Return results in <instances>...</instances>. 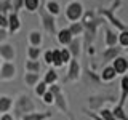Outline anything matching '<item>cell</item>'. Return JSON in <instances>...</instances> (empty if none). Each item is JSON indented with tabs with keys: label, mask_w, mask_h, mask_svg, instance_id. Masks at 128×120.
<instances>
[{
	"label": "cell",
	"mask_w": 128,
	"mask_h": 120,
	"mask_svg": "<svg viewBox=\"0 0 128 120\" xmlns=\"http://www.w3.org/2000/svg\"><path fill=\"white\" fill-rule=\"evenodd\" d=\"M0 120H16V118L13 117V114L8 112V114H2V115H0Z\"/></svg>",
	"instance_id": "cell-42"
},
{
	"label": "cell",
	"mask_w": 128,
	"mask_h": 120,
	"mask_svg": "<svg viewBox=\"0 0 128 120\" xmlns=\"http://www.w3.org/2000/svg\"><path fill=\"white\" fill-rule=\"evenodd\" d=\"M86 74H88V77L93 80L94 83H99V75L96 74V72H94L93 69H90V67H88V69H86Z\"/></svg>",
	"instance_id": "cell-38"
},
{
	"label": "cell",
	"mask_w": 128,
	"mask_h": 120,
	"mask_svg": "<svg viewBox=\"0 0 128 120\" xmlns=\"http://www.w3.org/2000/svg\"><path fill=\"white\" fill-rule=\"evenodd\" d=\"M40 6V0H22V10L29 11V13H35Z\"/></svg>",
	"instance_id": "cell-28"
},
{
	"label": "cell",
	"mask_w": 128,
	"mask_h": 120,
	"mask_svg": "<svg viewBox=\"0 0 128 120\" xmlns=\"http://www.w3.org/2000/svg\"><path fill=\"white\" fill-rule=\"evenodd\" d=\"M51 117H53V112H50V110H34V112H30V114H26V115H22L21 120H50Z\"/></svg>",
	"instance_id": "cell-15"
},
{
	"label": "cell",
	"mask_w": 128,
	"mask_h": 120,
	"mask_svg": "<svg viewBox=\"0 0 128 120\" xmlns=\"http://www.w3.org/2000/svg\"><path fill=\"white\" fill-rule=\"evenodd\" d=\"M24 69H26V72L40 74V70H42V64H40L38 61H30V59H27L26 64H24Z\"/></svg>",
	"instance_id": "cell-27"
},
{
	"label": "cell",
	"mask_w": 128,
	"mask_h": 120,
	"mask_svg": "<svg viewBox=\"0 0 128 120\" xmlns=\"http://www.w3.org/2000/svg\"><path fill=\"white\" fill-rule=\"evenodd\" d=\"M69 67H67V75L64 77V82H78L82 77V66H80L78 59H70Z\"/></svg>",
	"instance_id": "cell-8"
},
{
	"label": "cell",
	"mask_w": 128,
	"mask_h": 120,
	"mask_svg": "<svg viewBox=\"0 0 128 120\" xmlns=\"http://www.w3.org/2000/svg\"><path fill=\"white\" fill-rule=\"evenodd\" d=\"M96 14L98 16H101V18L104 19V21L106 22H110L112 26L115 27V30H126L128 27H126V22H123L122 19L120 18H117V16H115V11H112V10H109V8H96Z\"/></svg>",
	"instance_id": "cell-5"
},
{
	"label": "cell",
	"mask_w": 128,
	"mask_h": 120,
	"mask_svg": "<svg viewBox=\"0 0 128 120\" xmlns=\"http://www.w3.org/2000/svg\"><path fill=\"white\" fill-rule=\"evenodd\" d=\"M83 112H85V115H86V117H90L91 120H102L98 114H96V112H91V110H88V109H83Z\"/></svg>",
	"instance_id": "cell-39"
},
{
	"label": "cell",
	"mask_w": 128,
	"mask_h": 120,
	"mask_svg": "<svg viewBox=\"0 0 128 120\" xmlns=\"http://www.w3.org/2000/svg\"><path fill=\"white\" fill-rule=\"evenodd\" d=\"M120 99H118V102H115V104H118V106H123L125 107V102H126V98H128V75H122V78H120Z\"/></svg>",
	"instance_id": "cell-18"
},
{
	"label": "cell",
	"mask_w": 128,
	"mask_h": 120,
	"mask_svg": "<svg viewBox=\"0 0 128 120\" xmlns=\"http://www.w3.org/2000/svg\"><path fill=\"white\" fill-rule=\"evenodd\" d=\"M98 75H99V82H106V83L115 80V77H117V74H115V70L112 69L110 64H106V66L102 67V70L99 72Z\"/></svg>",
	"instance_id": "cell-16"
},
{
	"label": "cell",
	"mask_w": 128,
	"mask_h": 120,
	"mask_svg": "<svg viewBox=\"0 0 128 120\" xmlns=\"http://www.w3.org/2000/svg\"><path fill=\"white\" fill-rule=\"evenodd\" d=\"M42 101H43V104H46V106H51V104H53V94L46 90V93L42 96Z\"/></svg>",
	"instance_id": "cell-37"
},
{
	"label": "cell",
	"mask_w": 128,
	"mask_h": 120,
	"mask_svg": "<svg viewBox=\"0 0 128 120\" xmlns=\"http://www.w3.org/2000/svg\"><path fill=\"white\" fill-rule=\"evenodd\" d=\"M122 51H123V48H120L118 45L110 46V48H104V50L101 51V61H102V64H110L117 56L122 54Z\"/></svg>",
	"instance_id": "cell-10"
},
{
	"label": "cell",
	"mask_w": 128,
	"mask_h": 120,
	"mask_svg": "<svg viewBox=\"0 0 128 120\" xmlns=\"http://www.w3.org/2000/svg\"><path fill=\"white\" fill-rule=\"evenodd\" d=\"M27 42H29V46H37V48H40V46H42V43H43L42 32L37 30V29L30 30L29 35H27Z\"/></svg>",
	"instance_id": "cell-19"
},
{
	"label": "cell",
	"mask_w": 128,
	"mask_h": 120,
	"mask_svg": "<svg viewBox=\"0 0 128 120\" xmlns=\"http://www.w3.org/2000/svg\"><path fill=\"white\" fill-rule=\"evenodd\" d=\"M0 64H2V61H0Z\"/></svg>",
	"instance_id": "cell-45"
},
{
	"label": "cell",
	"mask_w": 128,
	"mask_h": 120,
	"mask_svg": "<svg viewBox=\"0 0 128 120\" xmlns=\"http://www.w3.org/2000/svg\"><path fill=\"white\" fill-rule=\"evenodd\" d=\"M40 56H42V48L27 46V59H30V61H38Z\"/></svg>",
	"instance_id": "cell-29"
},
{
	"label": "cell",
	"mask_w": 128,
	"mask_h": 120,
	"mask_svg": "<svg viewBox=\"0 0 128 120\" xmlns=\"http://www.w3.org/2000/svg\"><path fill=\"white\" fill-rule=\"evenodd\" d=\"M115 94L112 93H99V94H91L86 98L88 101V107L91 109V112L93 110H99L101 107H106V104H115Z\"/></svg>",
	"instance_id": "cell-3"
},
{
	"label": "cell",
	"mask_w": 128,
	"mask_h": 120,
	"mask_svg": "<svg viewBox=\"0 0 128 120\" xmlns=\"http://www.w3.org/2000/svg\"><path fill=\"white\" fill-rule=\"evenodd\" d=\"M37 11H38V14H40V21H42L43 30H45L48 35H56V32H58V29H56V18H54V16H51L50 13H46L45 8H43L42 5L38 6Z\"/></svg>",
	"instance_id": "cell-7"
},
{
	"label": "cell",
	"mask_w": 128,
	"mask_h": 120,
	"mask_svg": "<svg viewBox=\"0 0 128 120\" xmlns=\"http://www.w3.org/2000/svg\"><path fill=\"white\" fill-rule=\"evenodd\" d=\"M74 38L70 35V32L67 27H62V29H59L58 32H56V40H58V43L59 45H62V46H67L70 43V40Z\"/></svg>",
	"instance_id": "cell-20"
},
{
	"label": "cell",
	"mask_w": 128,
	"mask_h": 120,
	"mask_svg": "<svg viewBox=\"0 0 128 120\" xmlns=\"http://www.w3.org/2000/svg\"><path fill=\"white\" fill-rule=\"evenodd\" d=\"M83 11H85L83 3L78 2V0H72V2H69L66 5V8H64V14H66V19L69 22H77V21H80Z\"/></svg>",
	"instance_id": "cell-6"
},
{
	"label": "cell",
	"mask_w": 128,
	"mask_h": 120,
	"mask_svg": "<svg viewBox=\"0 0 128 120\" xmlns=\"http://www.w3.org/2000/svg\"><path fill=\"white\" fill-rule=\"evenodd\" d=\"M59 56H61V62H62V66L64 64H67L72 59V56H70V53H69V50H67L66 46L64 48H59Z\"/></svg>",
	"instance_id": "cell-34"
},
{
	"label": "cell",
	"mask_w": 128,
	"mask_h": 120,
	"mask_svg": "<svg viewBox=\"0 0 128 120\" xmlns=\"http://www.w3.org/2000/svg\"><path fill=\"white\" fill-rule=\"evenodd\" d=\"M48 91L53 94V104L62 112V114H67V112H69V104H67L64 90L58 85V83H54V85H50V86H48Z\"/></svg>",
	"instance_id": "cell-4"
},
{
	"label": "cell",
	"mask_w": 128,
	"mask_h": 120,
	"mask_svg": "<svg viewBox=\"0 0 128 120\" xmlns=\"http://www.w3.org/2000/svg\"><path fill=\"white\" fill-rule=\"evenodd\" d=\"M46 2V0H40V5H43V3H45Z\"/></svg>",
	"instance_id": "cell-44"
},
{
	"label": "cell",
	"mask_w": 128,
	"mask_h": 120,
	"mask_svg": "<svg viewBox=\"0 0 128 120\" xmlns=\"http://www.w3.org/2000/svg\"><path fill=\"white\" fill-rule=\"evenodd\" d=\"M38 82H40V74H32V72H26L24 74V83H26V86L34 88Z\"/></svg>",
	"instance_id": "cell-24"
},
{
	"label": "cell",
	"mask_w": 128,
	"mask_h": 120,
	"mask_svg": "<svg viewBox=\"0 0 128 120\" xmlns=\"http://www.w3.org/2000/svg\"><path fill=\"white\" fill-rule=\"evenodd\" d=\"M10 37V34H8V30L6 29H0V43L2 42H5V40Z\"/></svg>",
	"instance_id": "cell-41"
},
{
	"label": "cell",
	"mask_w": 128,
	"mask_h": 120,
	"mask_svg": "<svg viewBox=\"0 0 128 120\" xmlns=\"http://www.w3.org/2000/svg\"><path fill=\"white\" fill-rule=\"evenodd\" d=\"M112 114H114L115 120H128V115H126V110L123 106H118V104H114V107H112Z\"/></svg>",
	"instance_id": "cell-25"
},
{
	"label": "cell",
	"mask_w": 128,
	"mask_h": 120,
	"mask_svg": "<svg viewBox=\"0 0 128 120\" xmlns=\"http://www.w3.org/2000/svg\"><path fill=\"white\" fill-rule=\"evenodd\" d=\"M42 58H43V62H45L46 66L51 67V61H53V58H51V50L42 51Z\"/></svg>",
	"instance_id": "cell-36"
},
{
	"label": "cell",
	"mask_w": 128,
	"mask_h": 120,
	"mask_svg": "<svg viewBox=\"0 0 128 120\" xmlns=\"http://www.w3.org/2000/svg\"><path fill=\"white\" fill-rule=\"evenodd\" d=\"M42 6L45 8L46 13H50L51 16H54V18H58L59 13H61V5H59V2H56V0H46Z\"/></svg>",
	"instance_id": "cell-21"
},
{
	"label": "cell",
	"mask_w": 128,
	"mask_h": 120,
	"mask_svg": "<svg viewBox=\"0 0 128 120\" xmlns=\"http://www.w3.org/2000/svg\"><path fill=\"white\" fill-rule=\"evenodd\" d=\"M8 18V34H16V32L21 30V19H19V14L18 13H13V11H10V13L6 14Z\"/></svg>",
	"instance_id": "cell-14"
},
{
	"label": "cell",
	"mask_w": 128,
	"mask_h": 120,
	"mask_svg": "<svg viewBox=\"0 0 128 120\" xmlns=\"http://www.w3.org/2000/svg\"><path fill=\"white\" fill-rule=\"evenodd\" d=\"M80 22H82V26H83V35H82L83 48L91 46V45H93V42L96 40L98 29L106 21H104L101 16L96 14L94 10H86V11H83L82 18H80Z\"/></svg>",
	"instance_id": "cell-1"
},
{
	"label": "cell",
	"mask_w": 128,
	"mask_h": 120,
	"mask_svg": "<svg viewBox=\"0 0 128 120\" xmlns=\"http://www.w3.org/2000/svg\"><path fill=\"white\" fill-rule=\"evenodd\" d=\"M104 45H106V48L117 45V30H112L107 26H104Z\"/></svg>",
	"instance_id": "cell-17"
},
{
	"label": "cell",
	"mask_w": 128,
	"mask_h": 120,
	"mask_svg": "<svg viewBox=\"0 0 128 120\" xmlns=\"http://www.w3.org/2000/svg\"><path fill=\"white\" fill-rule=\"evenodd\" d=\"M51 58H53V61H51V66H53V69L62 67L61 56H59V48H53V50H51Z\"/></svg>",
	"instance_id": "cell-31"
},
{
	"label": "cell",
	"mask_w": 128,
	"mask_h": 120,
	"mask_svg": "<svg viewBox=\"0 0 128 120\" xmlns=\"http://www.w3.org/2000/svg\"><path fill=\"white\" fill-rule=\"evenodd\" d=\"M67 29H69V32H70L72 37H82V35H83V26H82V22H80V21L70 22Z\"/></svg>",
	"instance_id": "cell-26"
},
{
	"label": "cell",
	"mask_w": 128,
	"mask_h": 120,
	"mask_svg": "<svg viewBox=\"0 0 128 120\" xmlns=\"http://www.w3.org/2000/svg\"><path fill=\"white\" fill-rule=\"evenodd\" d=\"M66 115H67V118H69V120H75V117H74V115H72V114H70V112H67V114H66Z\"/></svg>",
	"instance_id": "cell-43"
},
{
	"label": "cell",
	"mask_w": 128,
	"mask_h": 120,
	"mask_svg": "<svg viewBox=\"0 0 128 120\" xmlns=\"http://www.w3.org/2000/svg\"><path fill=\"white\" fill-rule=\"evenodd\" d=\"M117 45L120 48H123V50L128 46V29L117 32Z\"/></svg>",
	"instance_id": "cell-30"
},
{
	"label": "cell",
	"mask_w": 128,
	"mask_h": 120,
	"mask_svg": "<svg viewBox=\"0 0 128 120\" xmlns=\"http://www.w3.org/2000/svg\"><path fill=\"white\" fill-rule=\"evenodd\" d=\"M58 80H59V75H58V72H56V69H53V67H50L45 74H43V78H42V82L45 83V85H54V83H58Z\"/></svg>",
	"instance_id": "cell-22"
},
{
	"label": "cell",
	"mask_w": 128,
	"mask_h": 120,
	"mask_svg": "<svg viewBox=\"0 0 128 120\" xmlns=\"http://www.w3.org/2000/svg\"><path fill=\"white\" fill-rule=\"evenodd\" d=\"M13 107V98L8 94H0V115L8 114Z\"/></svg>",
	"instance_id": "cell-23"
},
{
	"label": "cell",
	"mask_w": 128,
	"mask_h": 120,
	"mask_svg": "<svg viewBox=\"0 0 128 120\" xmlns=\"http://www.w3.org/2000/svg\"><path fill=\"white\" fill-rule=\"evenodd\" d=\"M46 90H48V85H45L42 80L34 86V93H35V96H38V98H42V96L46 93Z\"/></svg>",
	"instance_id": "cell-33"
},
{
	"label": "cell",
	"mask_w": 128,
	"mask_h": 120,
	"mask_svg": "<svg viewBox=\"0 0 128 120\" xmlns=\"http://www.w3.org/2000/svg\"><path fill=\"white\" fill-rule=\"evenodd\" d=\"M69 50V53L72 56V59H78L82 56V51H83V42H82V37H74L70 40V43L66 46Z\"/></svg>",
	"instance_id": "cell-12"
},
{
	"label": "cell",
	"mask_w": 128,
	"mask_h": 120,
	"mask_svg": "<svg viewBox=\"0 0 128 120\" xmlns=\"http://www.w3.org/2000/svg\"><path fill=\"white\" fill-rule=\"evenodd\" d=\"M6 27H8V18L6 14L0 13V29H6Z\"/></svg>",
	"instance_id": "cell-40"
},
{
	"label": "cell",
	"mask_w": 128,
	"mask_h": 120,
	"mask_svg": "<svg viewBox=\"0 0 128 120\" xmlns=\"http://www.w3.org/2000/svg\"><path fill=\"white\" fill-rule=\"evenodd\" d=\"M16 58V50L11 43L8 42H2L0 43V59L3 61H8V62H13Z\"/></svg>",
	"instance_id": "cell-11"
},
{
	"label": "cell",
	"mask_w": 128,
	"mask_h": 120,
	"mask_svg": "<svg viewBox=\"0 0 128 120\" xmlns=\"http://www.w3.org/2000/svg\"><path fill=\"white\" fill-rule=\"evenodd\" d=\"M16 77V66L14 62H8V61H2L0 64V80L2 82H10Z\"/></svg>",
	"instance_id": "cell-9"
},
{
	"label": "cell",
	"mask_w": 128,
	"mask_h": 120,
	"mask_svg": "<svg viewBox=\"0 0 128 120\" xmlns=\"http://www.w3.org/2000/svg\"><path fill=\"white\" fill-rule=\"evenodd\" d=\"M110 66H112V69L115 70L117 75H125L126 70H128V59L123 54H120V56H117V58L110 62Z\"/></svg>",
	"instance_id": "cell-13"
},
{
	"label": "cell",
	"mask_w": 128,
	"mask_h": 120,
	"mask_svg": "<svg viewBox=\"0 0 128 120\" xmlns=\"http://www.w3.org/2000/svg\"><path fill=\"white\" fill-rule=\"evenodd\" d=\"M13 117H19L21 118L22 115H26V114H30V112H34L35 110V102H34V99H32V96L30 94H27V93H21V94H18L16 96V99H13Z\"/></svg>",
	"instance_id": "cell-2"
},
{
	"label": "cell",
	"mask_w": 128,
	"mask_h": 120,
	"mask_svg": "<svg viewBox=\"0 0 128 120\" xmlns=\"http://www.w3.org/2000/svg\"><path fill=\"white\" fill-rule=\"evenodd\" d=\"M96 114L99 115L102 120H115V117H114V114H112V110L109 109V107H101Z\"/></svg>",
	"instance_id": "cell-32"
},
{
	"label": "cell",
	"mask_w": 128,
	"mask_h": 120,
	"mask_svg": "<svg viewBox=\"0 0 128 120\" xmlns=\"http://www.w3.org/2000/svg\"><path fill=\"white\" fill-rule=\"evenodd\" d=\"M22 10V0H11V11L19 13Z\"/></svg>",
	"instance_id": "cell-35"
}]
</instances>
